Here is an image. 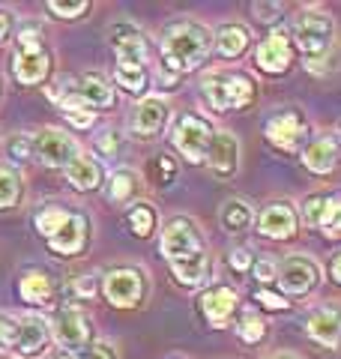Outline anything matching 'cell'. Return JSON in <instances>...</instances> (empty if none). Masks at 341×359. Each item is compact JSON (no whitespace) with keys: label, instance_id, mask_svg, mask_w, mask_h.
Masks as SVG:
<instances>
[{"label":"cell","instance_id":"cell-14","mask_svg":"<svg viewBox=\"0 0 341 359\" xmlns=\"http://www.w3.org/2000/svg\"><path fill=\"white\" fill-rule=\"evenodd\" d=\"M108 36H111V48H114V54H117L120 63L144 66L147 57H150V42H147L144 30H141L138 25H129V21H117V25H111Z\"/></svg>","mask_w":341,"mask_h":359},{"label":"cell","instance_id":"cell-9","mask_svg":"<svg viewBox=\"0 0 341 359\" xmlns=\"http://www.w3.org/2000/svg\"><path fill=\"white\" fill-rule=\"evenodd\" d=\"M51 335L57 339V344L66 347V353L69 351H84V347L90 344V339H93V327H90V318L81 309L66 306V309H60L54 314Z\"/></svg>","mask_w":341,"mask_h":359},{"label":"cell","instance_id":"cell-2","mask_svg":"<svg viewBox=\"0 0 341 359\" xmlns=\"http://www.w3.org/2000/svg\"><path fill=\"white\" fill-rule=\"evenodd\" d=\"M290 42L300 48V54L305 57V63H314L326 57V51L333 48L335 42V21L323 9H300L290 21Z\"/></svg>","mask_w":341,"mask_h":359},{"label":"cell","instance_id":"cell-17","mask_svg":"<svg viewBox=\"0 0 341 359\" xmlns=\"http://www.w3.org/2000/svg\"><path fill=\"white\" fill-rule=\"evenodd\" d=\"M300 228V216L288 201H272V204L264 207L258 219V231L269 240H290Z\"/></svg>","mask_w":341,"mask_h":359},{"label":"cell","instance_id":"cell-40","mask_svg":"<svg viewBox=\"0 0 341 359\" xmlns=\"http://www.w3.org/2000/svg\"><path fill=\"white\" fill-rule=\"evenodd\" d=\"M252 276L258 278V282H264V285H269V282H276V278H279L276 264H272V261H255L252 264Z\"/></svg>","mask_w":341,"mask_h":359},{"label":"cell","instance_id":"cell-3","mask_svg":"<svg viewBox=\"0 0 341 359\" xmlns=\"http://www.w3.org/2000/svg\"><path fill=\"white\" fill-rule=\"evenodd\" d=\"M255 78L243 72H210L201 81V96L213 111H240L255 99Z\"/></svg>","mask_w":341,"mask_h":359},{"label":"cell","instance_id":"cell-29","mask_svg":"<svg viewBox=\"0 0 341 359\" xmlns=\"http://www.w3.org/2000/svg\"><path fill=\"white\" fill-rule=\"evenodd\" d=\"M170 273H174V278H177L180 285H186V287H198V285L207 282L210 261H207V255H198V257H192V261L170 264Z\"/></svg>","mask_w":341,"mask_h":359},{"label":"cell","instance_id":"cell-49","mask_svg":"<svg viewBox=\"0 0 341 359\" xmlns=\"http://www.w3.org/2000/svg\"><path fill=\"white\" fill-rule=\"evenodd\" d=\"M272 359H300V356H288V353H284V356H272Z\"/></svg>","mask_w":341,"mask_h":359},{"label":"cell","instance_id":"cell-6","mask_svg":"<svg viewBox=\"0 0 341 359\" xmlns=\"http://www.w3.org/2000/svg\"><path fill=\"white\" fill-rule=\"evenodd\" d=\"M162 255L168 257V264H183V261H192V257H198V255H207L195 222L186 219V216L170 219L168 228L162 231Z\"/></svg>","mask_w":341,"mask_h":359},{"label":"cell","instance_id":"cell-22","mask_svg":"<svg viewBox=\"0 0 341 359\" xmlns=\"http://www.w3.org/2000/svg\"><path fill=\"white\" fill-rule=\"evenodd\" d=\"M72 90H75L78 99H81L90 111L114 108V84H108V78H102L96 72H87Z\"/></svg>","mask_w":341,"mask_h":359},{"label":"cell","instance_id":"cell-4","mask_svg":"<svg viewBox=\"0 0 341 359\" xmlns=\"http://www.w3.org/2000/svg\"><path fill=\"white\" fill-rule=\"evenodd\" d=\"M48 72H51V54L39 39V27L36 30H33L30 25L21 27L15 66H13L15 81L25 84V87H36V84H42L45 78H48Z\"/></svg>","mask_w":341,"mask_h":359},{"label":"cell","instance_id":"cell-5","mask_svg":"<svg viewBox=\"0 0 341 359\" xmlns=\"http://www.w3.org/2000/svg\"><path fill=\"white\" fill-rule=\"evenodd\" d=\"M213 126L210 120H203L201 114H183L174 123V132H170V144L174 150L183 156L186 162L192 165H201L207 159V150H210V141H213Z\"/></svg>","mask_w":341,"mask_h":359},{"label":"cell","instance_id":"cell-11","mask_svg":"<svg viewBox=\"0 0 341 359\" xmlns=\"http://www.w3.org/2000/svg\"><path fill=\"white\" fill-rule=\"evenodd\" d=\"M48 339H51V330L48 323L36 314H27V318H15L13 323V339H9V351L25 356V359H33V356H42L45 347H48Z\"/></svg>","mask_w":341,"mask_h":359},{"label":"cell","instance_id":"cell-31","mask_svg":"<svg viewBox=\"0 0 341 359\" xmlns=\"http://www.w3.org/2000/svg\"><path fill=\"white\" fill-rule=\"evenodd\" d=\"M21 192H25V189H21V174L15 168L0 165V210L15 207L21 201Z\"/></svg>","mask_w":341,"mask_h":359},{"label":"cell","instance_id":"cell-8","mask_svg":"<svg viewBox=\"0 0 341 359\" xmlns=\"http://www.w3.org/2000/svg\"><path fill=\"white\" fill-rule=\"evenodd\" d=\"M105 297L114 309H138L147 294V278L138 266H120L105 276Z\"/></svg>","mask_w":341,"mask_h":359},{"label":"cell","instance_id":"cell-21","mask_svg":"<svg viewBox=\"0 0 341 359\" xmlns=\"http://www.w3.org/2000/svg\"><path fill=\"white\" fill-rule=\"evenodd\" d=\"M165 123H168V102L156 96H147L141 99V105L132 114V135H138V138H156L165 129Z\"/></svg>","mask_w":341,"mask_h":359},{"label":"cell","instance_id":"cell-48","mask_svg":"<svg viewBox=\"0 0 341 359\" xmlns=\"http://www.w3.org/2000/svg\"><path fill=\"white\" fill-rule=\"evenodd\" d=\"M54 359H78V356H72V353H57Z\"/></svg>","mask_w":341,"mask_h":359},{"label":"cell","instance_id":"cell-46","mask_svg":"<svg viewBox=\"0 0 341 359\" xmlns=\"http://www.w3.org/2000/svg\"><path fill=\"white\" fill-rule=\"evenodd\" d=\"M9 27H13V18H9L6 13H0V42L9 36Z\"/></svg>","mask_w":341,"mask_h":359},{"label":"cell","instance_id":"cell-19","mask_svg":"<svg viewBox=\"0 0 341 359\" xmlns=\"http://www.w3.org/2000/svg\"><path fill=\"white\" fill-rule=\"evenodd\" d=\"M305 332L323 347H341V306L338 302H326V306L314 309L309 314V323H305Z\"/></svg>","mask_w":341,"mask_h":359},{"label":"cell","instance_id":"cell-24","mask_svg":"<svg viewBox=\"0 0 341 359\" xmlns=\"http://www.w3.org/2000/svg\"><path fill=\"white\" fill-rule=\"evenodd\" d=\"M63 171H66V180H69L75 189H81V192H96L102 186V168L93 156H87V153H78Z\"/></svg>","mask_w":341,"mask_h":359},{"label":"cell","instance_id":"cell-45","mask_svg":"<svg viewBox=\"0 0 341 359\" xmlns=\"http://www.w3.org/2000/svg\"><path fill=\"white\" fill-rule=\"evenodd\" d=\"M75 294H84V297H93L96 294V282H93V276H84V278H78V282L72 285Z\"/></svg>","mask_w":341,"mask_h":359},{"label":"cell","instance_id":"cell-28","mask_svg":"<svg viewBox=\"0 0 341 359\" xmlns=\"http://www.w3.org/2000/svg\"><path fill=\"white\" fill-rule=\"evenodd\" d=\"M114 84H117L123 93H129V96H144L147 87H150V75H147V66L117 63V69H114Z\"/></svg>","mask_w":341,"mask_h":359},{"label":"cell","instance_id":"cell-44","mask_svg":"<svg viewBox=\"0 0 341 359\" xmlns=\"http://www.w3.org/2000/svg\"><path fill=\"white\" fill-rule=\"evenodd\" d=\"M66 120L72 123V126L78 129H87V126H93V114H87V111H63Z\"/></svg>","mask_w":341,"mask_h":359},{"label":"cell","instance_id":"cell-35","mask_svg":"<svg viewBox=\"0 0 341 359\" xmlns=\"http://www.w3.org/2000/svg\"><path fill=\"white\" fill-rule=\"evenodd\" d=\"M236 332H240V339H243L246 344H258V341L267 335V323L260 320L255 311H243L240 323H236Z\"/></svg>","mask_w":341,"mask_h":359},{"label":"cell","instance_id":"cell-13","mask_svg":"<svg viewBox=\"0 0 341 359\" xmlns=\"http://www.w3.org/2000/svg\"><path fill=\"white\" fill-rule=\"evenodd\" d=\"M302 219L309 222L312 228L323 231L329 240H341V195L317 192L312 198H305Z\"/></svg>","mask_w":341,"mask_h":359},{"label":"cell","instance_id":"cell-26","mask_svg":"<svg viewBox=\"0 0 341 359\" xmlns=\"http://www.w3.org/2000/svg\"><path fill=\"white\" fill-rule=\"evenodd\" d=\"M18 294L30 306H48L54 297V282L45 269H27L18 282Z\"/></svg>","mask_w":341,"mask_h":359},{"label":"cell","instance_id":"cell-7","mask_svg":"<svg viewBox=\"0 0 341 359\" xmlns=\"http://www.w3.org/2000/svg\"><path fill=\"white\" fill-rule=\"evenodd\" d=\"M264 135H267V141L276 150H281V153H297L302 138L309 135V123H305L302 111L284 108V111H276V114L267 117Z\"/></svg>","mask_w":341,"mask_h":359},{"label":"cell","instance_id":"cell-43","mask_svg":"<svg viewBox=\"0 0 341 359\" xmlns=\"http://www.w3.org/2000/svg\"><path fill=\"white\" fill-rule=\"evenodd\" d=\"M260 21H276L281 15V4H255L252 6Z\"/></svg>","mask_w":341,"mask_h":359},{"label":"cell","instance_id":"cell-37","mask_svg":"<svg viewBox=\"0 0 341 359\" xmlns=\"http://www.w3.org/2000/svg\"><path fill=\"white\" fill-rule=\"evenodd\" d=\"M150 174L159 186H170L177 180V162L174 156H156V159L150 162Z\"/></svg>","mask_w":341,"mask_h":359},{"label":"cell","instance_id":"cell-18","mask_svg":"<svg viewBox=\"0 0 341 359\" xmlns=\"http://www.w3.org/2000/svg\"><path fill=\"white\" fill-rule=\"evenodd\" d=\"M207 168L219 180H231L236 174V168H240V141L231 132L213 135L210 150H207Z\"/></svg>","mask_w":341,"mask_h":359},{"label":"cell","instance_id":"cell-38","mask_svg":"<svg viewBox=\"0 0 341 359\" xmlns=\"http://www.w3.org/2000/svg\"><path fill=\"white\" fill-rule=\"evenodd\" d=\"M93 147H96L99 156H105V159H117V156H120V147H123V138H120V132L105 129V132H99V135H96Z\"/></svg>","mask_w":341,"mask_h":359},{"label":"cell","instance_id":"cell-41","mask_svg":"<svg viewBox=\"0 0 341 359\" xmlns=\"http://www.w3.org/2000/svg\"><path fill=\"white\" fill-rule=\"evenodd\" d=\"M81 359H117L114 347L108 341H96V344H87V351H81Z\"/></svg>","mask_w":341,"mask_h":359},{"label":"cell","instance_id":"cell-27","mask_svg":"<svg viewBox=\"0 0 341 359\" xmlns=\"http://www.w3.org/2000/svg\"><path fill=\"white\" fill-rule=\"evenodd\" d=\"M219 222H222V228L227 233H243L252 228V222H255V210L246 204V201L240 198H234V201H225L222 210H219Z\"/></svg>","mask_w":341,"mask_h":359},{"label":"cell","instance_id":"cell-12","mask_svg":"<svg viewBox=\"0 0 341 359\" xmlns=\"http://www.w3.org/2000/svg\"><path fill=\"white\" fill-rule=\"evenodd\" d=\"M317 282H321V266H317L312 257H305V255L288 257V261L281 264V269H279V285H281V290L288 297L312 294V290L317 287Z\"/></svg>","mask_w":341,"mask_h":359},{"label":"cell","instance_id":"cell-1","mask_svg":"<svg viewBox=\"0 0 341 359\" xmlns=\"http://www.w3.org/2000/svg\"><path fill=\"white\" fill-rule=\"evenodd\" d=\"M159 48H162V69L174 75H186V72H195L210 57L213 33L203 25H198V21L183 18L165 27Z\"/></svg>","mask_w":341,"mask_h":359},{"label":"cell","instance_id":"cell-15","mask_svg":"<svg viewBox=\"0 0 341 359\" xmlns=\"http://www.w3.org/2000/svg\"><path fill=\"white\" fill-rule=\"evenodd\" d=\"M240 306V297H236L234 287L227 285H215V287H207L203 294L198 297V311L201 318L210 323L213 330H222L231 323V314Z\"/></svg>","mask_w":341,"mask_h":359},{"label":"cell","instance_id":"cell-25","mask_svg":"<svg viewBox=\"0 0 341 359\" xmlns=\"http://www.w3.org/2000/svg\"><path fill=\"white\" fill-rule=\"evenodd\" d=\"M248 30L243 25H236V21H227V25H222L219 30L213 33V42H215V51L222 54L225 60H236L243 57L246 48H248Z\"/></svg>","mask_w":341,"mask_h":359},{"label":"cell","instance_id":"cell-20","mask_svg":"<svg viewBox=\"0 0 341 359\" xmlns=\"http://www.w3.org/2000/svg\"><path fill=\"white\" fill-rule=\"evenodd\" d=\"M87 228H90V222H87L84 212H69V219H66L63 228L57 231L51 240H45V243H48V249L54 255L72 257V255H78L87 245Z\"/></svg>","mask_w":341,"mask_h":359},{"label":"cell","instance_id":"cell-16","mask_svg":"<svg viewBox=\"0 0 341 359\" xmlns=\"http://www.w3.org/2000/svg\"><path fill=\"white\" fill-rule=\"evenodd\" d=\"M255 63L264 69L267 75H281L290 69L293 63V42L288 36V30H272L269 36L258 45Z\"/></svg>","mask_w":341,"mask_h":359},{"label":"cell","instance_id":"cell-32","mask_svg":"<svg viewBox=\"0 0 341 359\" xmlns=\"http://www.w3.org/2000/svg\"><path fill=\"white\" fill-rule=\"evenodd\" d=\"M135 192V174L126 171V168H120V171H114L108 177V189H105V195L114 201V204H126V201L132 198Z\"/></svg>","mask_w":341,"mask_h":359},{"label":"cell","instance_id":"cell-36","mask_svg":"<svg viewBox=\"0 0 341 359\" xmlns=\"http://www.w3.org/2000/svg\"><path fill=\"white\" fill-rule=\"evenodd\" d=\"M45 9L54 15V18H63V21H69V18H78V15H87V9H90V4L87 0H72V4H60V0H48L45 4Z\"/></svg>","mask_w":341,"mask_h":359},{"label":"cell","instance_id":"cell-34","mask_svg":"<svg viewBox=\"0 0 341 359\" xmlns=\"http://www.w3.org/2000/svg\"><path fill=\"white\" fill-rule=\"evenodd\" d=\"M6 159L13 165H27L33 159V135H13L6 141Z\"/></svg>","mask_w":341,"mask_h":359},{"label":"cell","instance_id":"cell-10","mask_svg":"<svg viewBox=\"0 0 341 359\" xmlns=\"http://www.w3.org/2000/svg\"><path fill=\"white\" fill-rule=\"evenodd\" d=\"M33 156L48 168H66L78 156V144L72 141V135L45 126L33 135Z\"/></svg>","mask_w":341,"mask_h":359},{"label":"cell","instance_id":"cell-42","mask_svg":"<svg viewBox=\"0 0 341 359\" xmlns=\"http://www.w3.org/2000/svg\"><path fill=\"white\" fill-rule=\"evenodd\" d=\"M252 264H255L252 249H234L231 252V266L236 269V273H246V269H252Z\"/></svg>","mask_w":341,"mask_h":359},{"label":"cell","instance_id":"cell-30","mask_svg":"<svg viewBox=\"0 0 341 359\" xmlns=\"http://www.w3.org/2000/svg\"><path fill=\"white\" fill-rule=\"evenodd\" d=\"M69 212H72V210H66L63 204H45V207L36 212V219H33V224H36V231L42 233L45 240H51L54 233L66 224V219H69Z\"/></svg>","mask_w":341,"mask_h":359},{"label":"cell","instance_id":"cell-33","mask_svg":"<svg viewBox=\"0 0 341 359\" xmlns=\"http://www.w3.org/2000/svg\"><path fill=\"white\" fill-rule=\"evenodd\" d=\"M126 222L132 233H138V237H150L153 228H156V212L150 204H132L126 210Z\"/></svg>","mask_w":341,"mask_h":359},{"label":"cell","instance_id":"cell-23","mask_svg":"<svg viewBox=\"0 0 341 359\" xmlns=\"http://www.w3.org/2000/svg\"><path fill=\"white\" fill-rule=\"evenodd\" d=\"M302 165L309 168L312 174L335 171V165H338V141L333 138V135H321V138H314L309 147L302 150Z\"/></svg>","mask_w":341,"mask_h":359},{"label":"cell","instance_id":"cell-47","mask_svg":"<svg viewBox=\"0 0 341 359\" xmlns=\"http://www.w3.org/2000/svg\"><path fill=\"white\" fill-rule=\"evenodd\" d=\"M333 278H335V282L341 285V252L333 257Z\"/></svg>","mask_w":341,"mask_h":359},{"label":"cell","instance_id":"cell-39","mask_svg":"<svg viewBox=\"0 0 341 359\" xmlns=\"http://www.w3.org/2000/svg\"><path fill=\"white\" fill-rule=\"evenodd\" d=\"M255 299L260 302L264 309H272V311H284V309H290V299H284L281 294H276V290H269V287H260Z\"/></svg>","mask_w":341,"mask_h":359}]
</instances>
